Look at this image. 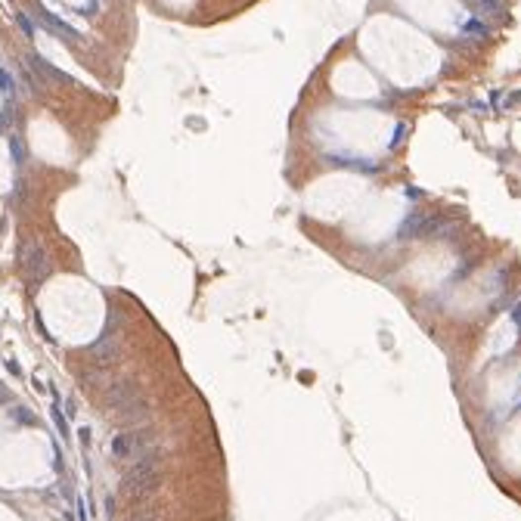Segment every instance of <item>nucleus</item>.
I'll return each instance as SVG.
<instances>
[{
    "mask_svg": "<svg viewBox=\"0 0 521 521\" xmlns=\"http://www.w3.org/2000/svg\"><path fill=\"white\" fill-rule=\"evenodd\" d=\"M518 102H521V90H518V94H512V96H509V106H518Z\"/></svg>",
    "mask_w": 521,
    "mask_h": 521,
    "instance_id": "7",
    "label": "nucleus"
},
{
    "mask_svg": "<svg viewBox=\"0 0 521 521\" xmlns=\"http://www.w3.org/2000/svg\"><path fill=\"white\" fill-rule=\"evenodd\" d=\"M469 6L481 16H500L503 13V0H469Z\"/></svg>",
    "mask_w": 521,
    "mask_h": 521,
    "instance_id": "2",
    "label": "nucleus"
},
{
    "mask_svg": "<svg viewBox=\"0 0 521 521\" xmlns=\"http://www.w3.org/2000/svg\"><path fill=\"white\" fill-rule=\"evenodd\" d=\"M462 31H466V34H472V38H484V34H487V25H484L481 19H472V22H469V25L462 28Z\"/></svg>",
    "mask_w": 521,
    "mask_h": 521,
    "instance_id": "4",
    "label": "nucleus"
},
{
    "mask_svg": "<svg viewBox=\"0 0 521 521\" xmlns=\"http://www.w3.org/2000/svg\"><path fill=\"white\" fill-rule=\"evenodd\" d=\"M127 521H155V515H152V512H134Z\"/></svg>",
    "mask_w": 521,
    "mask_h": 521,
    "instance_id": "5",
    "label": "nucleus"
},
{
    "mask_svg": "<svg viewBox=\"0 0 521 521\" xmlns=\"http://www.w3.org/2000/svg\"><path fill=\"white\" fill-rule=\"evenodd\" d=\"M31 65H34V72H44V75H47V78H53V81H62V78H65L62 72H56V68H53L50 62H44L41 56H31Z\"/></svg>",
    "mask_w": 521,
    "mask_h": 521,
    "instance_id": "3",
    "label": "nucleus"
},
{
    "mask_svg": "<svg viewBox=\"0 0 521 521\" xmlns=\"http://www.w3.org/2000/svg\"><path fill=\"white\" fill-rule=\"evenodd\" d=\"M41 19H44V25H47L53 34H59V38H65V41H78V31L72 25H65V22H59L56 16H50V13H44V9H41Z\"/></svg>",
    "mask_w": 521,
    "mask_h": 521,
    "instance_id": "1",
    "label": "nucleus"
},
{
    "mask_svg": "<svg viewBox=\"0 0 521 521\" xmlns=\"http://www.w3.org/2000/svg\"><path fill=\"white\" fill-rule=\"evenodd\" d=\"M19 25H22V28H25V31H28V34H31V31H34V28H31V22H28V19H25V16H22V13H19Z\"/></svg>",
    "mask_w": 521,
    "mask_h": 521,
    "instance_id": "6",
    "label": "nucleus"
}]
</instances>
